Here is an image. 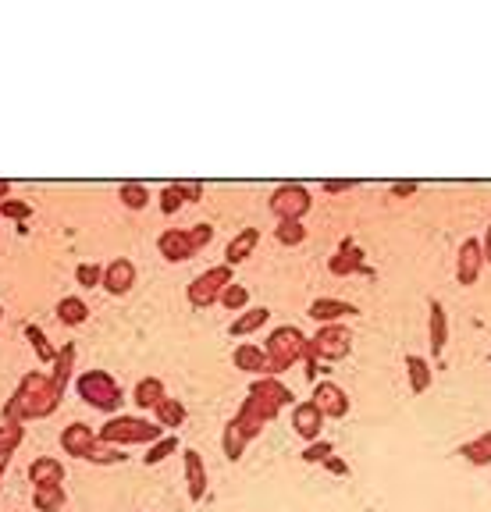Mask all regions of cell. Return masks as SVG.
Here are the masks:
<instances>
[{
    "label": "cell",
    "instance_id": "cell-15",
    "mask_svg": "<svg viewBox=\"0 0 491 512\" xmlns=\"http://www.w3.org/2000/svg\"><path fill=\"white\" fill-rule=\"evenodd\" d=\"M360 306L353 303H342V299H314L310 303V317L321 320V324H342L346 317H356Z\"/></svg>",
    "mask_w": 491,
    "mask_h": 512
},
{
    "label": "cell",
    "instance_id": "cell-22",
    "mask_svg": "<svg viewBox=\"0 0 491 512\" xmlns=\"http://www.w3.org/2000/svg\"><path fill=\"white\" fill-rule=\"evenodd\" d=\"M257 242H260V232H257V228H246V232H239L232 242H228V249H225V264H228V267L242 264L246 256H253Z\"/></svg>",
    "mask_w": 491,
    "mask_h": 512
},
{
    "label": "cell",
    "instance_id": "cell-30",
    "mask_svg": "<svg viewBox=\"0 0 491 512\" xmlns=\"http://www.w3.org/2000/svg\"><path fill=\"white\" fill-rule=\"evenodd\" d=\"M125 448H118V445H107V441H100L97 438V445L89 448V456H86V463H97V466H118V463H125Z\"/></svg>",
    "mask_w": 491,
    "mask_h": 512
},
{
    "label": "cell",
    "instance_id": "cell-31",
    "mask_svg": "<svg viewBox=\"0 0 491 512\" xmlns=\"http://www.w3.org/2000/svg\"><path fill=\"white\" fill-rule=\"evenodd\" d=\"M57 317H61V324H68V328H72V324H82V320L89 317V306L82 303V299L68 296V299H61V303H57Z\"/></svg>",
    "mask_w": 491,
    "mask_h": 512
},
{
    "label": "cell",
    "instance_id": "cell-42",
    "mask_svg": "<svg viewBox=\"0 0 491 512\" xmlns=\"http://www.w3.org/2000/svg\"><path fill=\"white\" fill-rule=\"evenodd\" d=\"M324 470H328V473H335V477H349V463H346V459H342V456H335V452H331V456L328 459H324Z\"/></svg>",
    "mask_w": 491,
    "mask_h": 512
},
{
    "label": "cell",
    "instance_id": "cell-28",
    "mask_svg": "<svg viewBox=\"0 0 491 512\" xmlns=\"http://www.w3.org/2000/svg\"><path fill=\"white\" fill-rule=\"evenodd\" d=\"M153 413H157V424H161L164 431L186 424V406H182L178 399H168V395H164V399L157 402V409H153Z\"/></svg>",
    "mask_w": 491,
    "mask_h": 512
},
{
    "label": "cell",
    "instance_id": "cell-46",
    "mask_svg": "<svg viewBox=\"0 0 491 512\" xmlns=\"http://www.w3.org/2000/svg\"><path fill=\"white\" fill-rule=\"evenodd\" d=\"M481 249H484V264H491V228H488V235H484Z\"/></svg>",
    "mask_w": 491,
    "mask_h": 512
},
{
    "label": "cell",
    "instance_id": "cell-32",
    "mask_svg": "<svg viewBox=\"0 0 491 512\" xmlns=\"http://www.w3.org/2000/svg\"><path fill=\"white\" fill-rule=\"evenodd\" d=\"M25 338L33 342V349H36V356H40V363H47V367H54L57 349L47 342V335H43V328H36V324H29V328H25Z\"/></svg>",
    "mask_w": 491,
    "mask_h": 512
},
{
    "label": "cell",
    "instance_id": "cell-20",
    "mask_svg": "<svg viewBox=\"0 0 491 512\" xmlns=\"http://www.w3.org/2000/svg\"><path fill=\"white\" fill-rule=\"evenodd\" d=\"M75 374V342H65L57 349V360L50 367V381L57 384V392H68V381Z\"/></svg>",
    "mask_w": 491,
    "mask_h": 512
},
{
    "label": "cell",
    "instance_id": "cell-29",
    "mask_svg": "<svg viewBox=\"0 0 491 512\" xmlns=\"http://www.w3.org/2000/svg\"><path fill=\"white\" fill-rule=\"evenodd\" d=\"M459 456L474 466H491V434H481V438L459 445Z\"/></svg>",
    "mask_w": 491,
    "mask_h": 512
},
{
    "label": "cell",
    "instance_id": "cell-33",
    "mask_svg": "<svg viewBox=\"0 0 491 512\" xmlns=\"http://www.w3.org/2000/svg\"><path fill=\"white\" fill-rule=\"evenodd\" d=\"M171 452H178V438H175V434H164V438H157L150 448H146L143 463L146 466H157V463H164V459H168Z\"/></svg>",
    "mask_w": 491,
    "mask_h": 512
},
{
    "label": "cell",
    "instance_id": "cell-50",
    "mask_svg": "<svg viewBox=\"0 0 491 512\" xmlns=\"http://www.w3.org/2000/svg\"><path fill=\"white\" fill-rule=\"evenodd\" d=\"M488 434H491V431H488Z\"/></svg>",
    "mask_w": 491,
    "mask_h": 512
},
{
    "label": "cell",
    "instance_id": "cell-6",
    "mask_svg": "<svg viewBox=\"0 0 491 512\" xmlns=\"http://www.w3.org/2000/svg\"><path fill=\"white\" fill-rule=\"evenodd\" d=\"M232 285V267L221 264V267H210V271H203L200 278L193 281V285L186 288V299L189 306H196V310H203V306L218 303L221 292Z\"/></svg>",
    "mask_w": 491,
    "mask_h": 512
},
{
    "label": "cell",
    "instance_id": "cell-13",
    "mask_svg": "<svg viewBox=\"0 0 491 512\" xmlns=\"http://www.w3.org/2000/svg\"><path fill=\"white\" fill-rule=\"evenodd\" d=\"M481 267H484V249L477 239H467L459 246V264H456V278L459 285H474L481 278Z\"/></svg>",
    "mask_w": 491,
    "mask_h": 512
},
{
    "label": "cell",
    "instance_id": "cell-45",
    "mask_svg": "<svg viewBox=\"0 0 491 512\" xmlns=\"http://www.w3.org/2000/svg\"><path fill=\"white\" fill-rule=\"evenodd\" d=\"M392 192L395 196H410V192H417V182H395Z\"/></svg>",
    "mask_w": 491,
    "mask_h": 512
},
{
    "label": "cell",
    "instance_id": "cell-26",
    "mask_svg": "<svg viewBox=\"0 0 491 512\" xmlns=\"http://www.w3.org/2000/svg\"><path fill=\"white\" fill-rule=\"evenodd\" d=\"M267 317H271V310H267V306H253V310L239 313V317L232 320V335H235V338L253 335V331H257V328H264Z\"/></svg>",
    "mask_w": 491,
    "mask_h": 512
},
{
    "label": "cell",
    "instance_id": "cell-14",
    "mask_svg": "<svg viewBox=\"0 0 491 512\" xmlns=\"http://www.w3.org/2000/svg\"><path fill=\"white\" fill-rule=\"evenodd\" d=\"M93 445H97V431H93L89 424H68L65 431H61V448H65V456L86 459Z\"/></svg>",
    "mask_w": 491,
    "mask_h": 512
},
{
    "label": "cell",
    "instance_id": "cell-9",
    "mask_svg": "<svg viewBox=\"0 0 491 512\" xmlns=\"http://www.w3.org/2000/svg\"><path fill=\"white\" fill-rule=\"evenodd\" d=\"M157 249H161V256L168 260V264H182V260H189V256L200 253L196 242H193V235L182 232V228H168V232L161 235V242H157Z\"/></svg>",
    "mask_w": 491,
    "mask_h": 512
},
{
    "label": "cell",
    "instance_id": "cell-23",
    "mask_svg": "<svg viewBox=\"0 0 491 512\" xmlns=\"http://www.w3.org/2000/svg\"><path fill=\"white\" fill-rule=\"evenodd\" d=\"M246 445H250V438L242 434V427L235 424V420H228L225 431H221V452H225L228 463H239V459L246 456Z\"/></svg>",
    "mask_w": 491,
    "mask_h": 512
},
{
    "label": "cell",
    "instance_id": "cell-4",
    "mask_svg": "<svg viewBox=\"0 0 491 512\" xmlns=\"http://www.w3.org/2000/svg\"><path fill=\"white\" fill-rule=\"evenodd\" d=\"M75 392H79V399L86 402L89 409H97V413H118V406L125 402V392L118 388V381H114L111 374H104V370H86V374H79Z\"/></svg>",
    "mask_w": 491,
    "mask_h": 512
},
{
    "label": "cell",
    "instance_id": "cell-3",
    "mask_svg": "<svg viewBox=\"0 0 491 512\" xmlns=\"http://www.w3.org/2000/svg\"><path fill=\"white\" fill-rule=\"evenodd\" d=\"M164 434L168 431H164L157 420H143V416H111L97 431V438L107 441V445L129 448V445H153V441L164 438Z\"/></svg>",
    "mask_w": 491,
    "mask_h": 512
},
{
    "label": "cell",
    "instance_id": "cell-39",
    "mask_svg": "<svg viewBox=\"0 0 491 512\" xmlns=\"http://www.w3.org/2000/svg\"><path fill=\"white\" fill-rule=\"evenodd\" d=\"M221 303H225L228 310H242V306L250 303V288H246V285H228L225 292H221Z\"/></svg>",
    "mask_w": 491,
    "mask_h": 512
},
{
    "label": "cell",
    "instance_id": "cell-16",
    "mask_svg": "<svg viewBox=\"0 0 491 512\" xmlns=\"http://www.w3.org/2000/svg\"><path fill=\"white\" fill-rule=\"evenodd\" d=\"M250 395H264V399L278 402V406H296V395H292L289 384H282V381H278V377H271V374L253 377Z\"/></svg>",
    "mask_w": 491,
    "mask_h": 512
},
{
    "label": "cell",
    "instance_id": "cell-24",
    "mask_svg": "<svg viewBox=\"0 0 491 512\" xmlns=\"http://www.w3.org/2000/svg\"><path fill=\"white\" fill-rule=\"evenodd\" d=\"M33 505H36V512H61L68 505V495L61 484H40V488L33 491Z\"/></svg>",
    "mask_w": 491,
    "mask_h": 512
},
{
    "label": "cell",
    "instance_id": "cell-48",
    "mask_svg": "<svg viewBox=\"0 0 491 512\" xmlns=\"http://www.w3.org/2000/svg\"><path fill=\"white\" fill-rule=\"evenodd\" d=\"M8 459L11 456H0V477H4V470H8Z\"/></svg>",
    "mask_w": 491,
    "mask_h": 512
},
{
    "label": "cell",
    "instance_id": "cell-19",
    "mask_svg": "<svg viewBox=\"0 0 491 512\" xmlns=\"http://www.w3.org/2000/svg\"><path fill=\"white\" fill-rule=\"evenodd\" d=\"M29 480H33V488H40V484H65V463L50 456L33 459L29 463Z\"/></svg>",
    "mask_w": 491,
    "mask_h": 512
},
{
    "label": "cell",
    "instance_id": "cell-7",
    "mask_svg": "<svg viewBox=\"0 0 491 512\" xmlns=\"http://www.w3.org/2000/svg\"><path fill=\"white\" fill-rule=\"evenodd\" d=\"M310 192L303 189V185L296 182H285L274 189L271 196V214L278 217V221H303V214L310 210Z\"/></svg>",
    "mask_w": 491,
    "mask_h": 512
},
{
    "label": "cell",
    "instance_id": "cell-38",
    "mask_svg": "<svg viewBox=\"0 0 491 512\" xmlns=\"http://www.w3.org/2000/svg\"><path fill=\"white\" fill-rule=\"evenodd\" d=\"M186 185L182 182H175V185H168V189L161 192V210L164 214H175V210H182L186 207Z\"/></svg>",
    "mask_w": 491,
    "mask_h": 512
},
{
    "label": "cell",
    "instance_id": "cell-41",
    "mask_svg": "<svg viewBox=\"0 0 491 512\" xmlns=\"http://www.w3.org/2000/svg\"><path fill=\"white\" fill-rule=\"evenodd\" d=\"M0 214L15 217V221H25V217L33 214V207H29V203H22V200H4V203H0Z\"/></svg>",
    "mask_w": 491,
    "mask_h": 512
},
{
    "label": "cell",
    "instance_id": "cell-34",
    "mask_svg": "<svg viewBox=\"0 0 491 512\" xmlns=\"http://www.w3.org/2000/svg\"><path fill=\"white\" fill-rule=\"evenodd\" d=\"M331 452H335V445H331V441H324V438H317V441H306V448L299 452V459H303L306 466H321Z\"/></svg>",
    "mask_w": 491,
    "mask_h": 512
},
{
    "label": "cell",
    "instance_id": "cell-40",
    "mask_svg": "<svg viewBox=\"0 0 491 512\" xmlns=\"http://www.w3.org/2000/svg\"><path fill=\"white\" fill-rule=\"evenodd\" d=\"M75 278H79V285L93 288V285H100V281H104V267H97V264H82L79 271H75Z\"/></svg>",
    "mask_w": 491,
    "mask_h": 512
},
{
    "label": "cell",
    "instance_id": "cell-47",
    "mask_svg": "<svg viewBox=\"0 0 491 512\" xmlns=\"http://www.w3.org/2000/svg\"><path fill=\"white\" fill-rule=\"evenodd\" d=\"M8 192H11V182H0V200H4Z\"/></svg>",
    "mask_w": 491,
    "mask_h": 512
},
{
    "label": "cell",
    "instance_id": "cell-35",
    "mask_svg": "<svg viewBox=\"0 0 491 512\" xmlns=\"http://www.w3.org/2000/svg\"><path fill=\"white\" fill-rule=\"evenodd\" d=\"M118 196H121V203L132 210H143L146 203H150V192H146V185H139V182H125Z\"/></svg>",
    "mask_w": 491,
    "mask_h": 512
},
{
    "label": "cell",
    "instance_id": "cell-49",
    "mask_svg": "<svg viewBox=\"0 0 491 512\" xmlns=\"http://www.w3.org/2000/svg\"><path fill=\"white\" fill-rule=\"evenodd\" d=\"M488 363H491V356H488Z\"/></svg>",
    "mask_w": 491,
    "mask_h": 512
},
{
    "label": "cell",
    "instance_id": "cell-1",
    "mask_svg": "<svg viewBox=\"0 0 491 512\" xmlns=\"http://www.w3.org/2000/svg\"><path fill=\"white\" fill-rule=\"evenodd\" d=\"M65 392H57V384L43 370H29L18 384V392L4 406V424H25V420H43L54 416Z\"/></svg>",
    "mask_w": 491,
    "mask_h": 512
},
{
    "label": "cell",
    "instance_id": "cell-43",
    "mask_svg": "<svg viewBox=\"0 0 491 512\" xmlns=\"http://www.w3.org/2000/svg\"><path fill=\"white\" fill-rule=\"evenodd\" d=\"M353 178H335V182H331V178H328V182H324V192H331V196H335V192H346V189H353Z\"/></svg>",
    "mask_w": 491,
    "mask_h": 512
},
{
    "label": "cell",
    "instance_id": "cell-17",
    "mask_svg": "<svg viewBox=\"0 0 491 512\" xmlns=\"http://www.w3.org/2000/svg\"><path fill=\"white\" fill-rule=\"evenodd\" d=\"M427 310H431V356H435V360H442L445 342H449V317H445V306L438 303V299H431V303H427Z\"/></svg>",
    "mask_w": 491,
    "mask_h": 512
},
{
    "label": "cell",
    "instance_id": "cell-25",
    "mask_svg": "<svg viewBox=\"0 0 491 512\" xmlns=\"http://www.w3.org/2000/svg\"><path fill=\"white\" fill-rule=\"evenodd\" d=\"M164 384L157 381V377H143V381L132 388V402H136L139 409H157V402L164 399Z\"/></svg>",
    "mask_w": 491,
    "mask_h": 512
},
{
    "label": "cell",
    "instance_id": "cell-18",
    "mask_svg": "<svg viewBox=\"0 0 491 512\" xmlns=\"http://www.w3.org/2000/svg\"><path fill=\"white\" fill-rule=\"evenodd\" d=\"M328 267H331V274H339V278L363 271V253H360V246H356L353 239H342L339 253L331 256V264H328Z\"/></svg>",
    "mask_w": 491,
    "mask_h": 512
},
{
    "label": "cell",
    "instance_id": "cell-5",
    "mask_svg": "<svg viewBox=\"0 0 491 512\" xmlns=\"http://www.w3.org/2000/svg\"><path fill=\"white\" fill-rule=\"evenodd\" d=\"M306 352H310V356H317L321 363L346 360L349 352H353V331H349L346 324H321V331L310 338Z\"/></svg>",
    "mask_w": 491,
    "mask_h": 512
},
{
    "label": "cell",
    "instance_id": "cell-2",
    "mask_svg": "<svg viewBox=\"0 0 491 512\" xmlns=\"http://www.w3.org/2000/svg\"><path fill=\"white\" fill-rule=\"evenodd\" d=\"M306 345H310V338L303 335L299 328H292V324H282V328H274L271 335H267V370L264 374L278 377L285 374L289 367H296L299 360L306 356Z\"/></svg>",
    "mask_w": 491,
    "mask_h": 512
},
{
    "label": "cell",
    "instance_id": "cell-11",
    "mask_svg": "<svg viewBox=\"0 0 491 512\" xmlns=\"http://www.w3.org/2000/svg\"><path fill=\"white\" fill-rule=\"evenodd\" d=\"M182 466H186V488H189V502H203L207 498V463L196 448H186V456H182Z\"/></svg>",
    "mask_w": 491,
    "mask_h": 512
},
{
    "label": "cell",
    "instance_id": "cell-21",
    "mask_svg": "<svg viewBox=\"0 0 491 512\" xmlns=\"http://www.w3.org/2000/svg\"><path fill=\"white\" fill-rule=\"evenodd\" d=\"M232 363L242 370V374H264L267 370V352L260 349V345H250V342H242L239 349L232 352Z\"/></svg>",
    "mask_w": 491,
    "mask_h": 512
},
{
    "label": "cell",
    "instance_id": "cell-27",
    "mask_svg": "<svg viewBox=\"0 0 491 512\" xmlns=\"http://www.w3.org/2000/svg\"><path fill=\"white\" fill-rule=\"evenodd\" d=\"M406 377H410L413 395H424L427 388H431V363L410 352V356H406Z\"/></svg>",
    "mask_w": 491,
    "mask_h": 512
},
{
    "label": "cell",
    "instance_id": "cell-44",
    "mask_svg": "<svg viewBox=\"0 0 491 512\" xmlns=\"http://www.w3.org/2000/svg\"><path fill=\"white\" fill-rule=\"evenodd\" d=\"M182 185H186V200L189 203H196L203 196V185L200 182H182Z\"/></svg>",
    "mask_w": 491,
    "mask_h": 512
},
{
    "label": "cell",
    "instance_id": "cell-37",
    "mask_svg": "<svg viewBox=\"0 0 491 512\" xmlns=\"http://www.w3.org/2000/svg\"><path fill=\"white\" fill-rule=\"evenodd\" d=\"M25 438V427L22 424H0V456H11Z\"/></svg>",
    "mask_w": 491,
    "mask_h": 512
},
{
    "label": "cell",
    "instance_id": "cell-8",
    "mask_svg": "<svg viewBox=\"0 0 491 512\" xmlns=\"http://www.w3.org/2000/svg\"><path fill=\"white\" fill-rule=\"evenodd\" d=\"M324 420H328V416H324L321 409L314 406V399H310V402H296V406H292V431H296L303 441H317V438H321Z\"/></svg>",
    "mask_w": 491,
    "mask_h": 512
},
{
    "label": "cell",
    "instance_id": "cell-10",
    "mask_svg": "<svg viewBox=\"0 0 491 512\" xmlns=\"http://www.w3.org/2000/svg\"><path fill=\"white\" fill-rule=\"evenodd\" d=\"M314 406L321 409L324 416H331V420H342V416L349 413V395L342 392L335 381H321L314 388Z\"/></svg>",
    "mask_w": 491,
    "mask_h": 512
},
{
    "label": "cell",
    "instance_id": "cell-36",
    "mask_svg": "<svg viewBox=\"0 0 491 512\" xmlns=\"http://www.w3.org/2000/svg\"><path fill=\"white\" fill-rule=\"evenodd\" d=\"M274 235H278L282 246H299V242L306 239V228H303V221H278Z\"/></svg>",
    "mask_w": 491,
    "mask_h": 512
},
{
    "label": "cell",
    "instance_id": "cell-12",
    "mask_svg": "<svg viewBox=\"0 0 491 512\" xmlns=\"http://www.w3.org/2000/svg\"><path fill=\"white\" fill-rule=\"evenodd\" d=\"M100 285H104L111 296L132 292V285H136V267H132V260H125V256L111 260V264L104 267V281H100Z\"/></svg>",
    "mask_w": 491,
    "mask_h": 512
}]
</instances>
